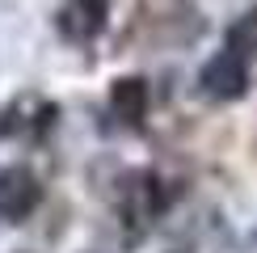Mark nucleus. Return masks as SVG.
<instances>
[{"instance_id":"7ed1b4c3","label":"nucleus","mask_w":257,"mask_h":253,"mask_svg":"<svg viewBox=\"0 0 257 253\" xmlns=\"http://www.w3.org/2000/svg\"><path fill=\"white\" fill-rule=\"evenodd\" d=\"M101 0H68V9L59 13V30L72 42H89L101 30Z\"/></svg>"},{"instance_id":"f257e3e1","label":"nucleus","mask_w":257,"mask_h":253,"mask_svg":"<svg viewBox=\"0 0 257 253\" xmlns=\"http://www.w3.org/2000/svg\"><path fill=\"white\" fill-rule=\"evenodd\" d=\"M202 93L207 97H215V101H232V97H240L244 93V84H249V68H244V55L240 51H232V47H223L215 59L202 68Z\"/></svg>"},{"instance_id":"20e7f679","label":"nucleus","mask_w":257,"mask_h":253,"mask_svg":"<svg viewBox=\"0 0 257 253\" xmlns=\"http://www.w3.org/2000/svg\"><path fill=\"white\" fill-rule=\"evenodd\" d=\"M114 110H118L126 122H144V110H148L144 80H118V89H114Z\"/></svg>"},{"instance_id":"39448f33","label":"nucleus","mask_w":257,"mask_h":253,"mask_svg":"<svg viewBox=\"0 0 257 253\" xmlns=\"http://www.w3.org/2000/svg\"><path fill=\"white\" fill-rule=\"evenodd\" d=\"M223 47L240 51L244 59L257 55V9H249V13H240V17H236V26L228 30V42H223Z\"/></svg>"},{"instance_id":"f03ea898","label":"nucleus","mask_w":257,"mask_h":253,"mask_svg":"<svg viewBox=\"0 0 257 253\" xmlns=\"http://www.w3.org/2000/svg\"><path fill=\"white\" fill-rule=\"evenodd\" d=\"M38 198H42V186H38V177L30 169H21V165L0 169V219L30 215L38 207Z\"/></svg>"}]
</instances>
